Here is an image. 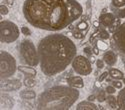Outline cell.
Masks as SVG:
<instances>
[{"mask_svg": "<svg viewBox=\"0 0 125 110\" xmlns=\"http://www.w3.org/2000/svg\"><path fill=\"white\" fill-rule=\"evenodd\" d=\"M76 109L77 110H96L98 109V107L95 103H93V101L85 100V101L79 102L76 106Z\"/></svg>", "mask_w": 125, "mask_h": 110, "instance_id": "5bb4252c", "label": "cell"}, {"mask_svg": "<svg viewBox=\"0 0 125 110\" xmlns=\"http://www.w3.org/2000/svg\"><path fill=\"white\" fill-rule=\"evenodd\" d=\"M117 104L119 109L125 110V87L121 88V90L117 95Z\"/></svg>", "mask_w": 125, "mask_h": 110, "instance_id": "9a60e30c", "label": "cell"}, {"mask_svg": "<svg viewBox=\"0 0 125 110\" xmlns=\"http://www.w3.org/2000/svg\"><path fill=\"white\" fill-rule=\"evenodd\" d=\"M0 12H1V15H7L9 13V10L4 4H1L0 5Z\"/></svg>", "mask_w": 125, "mask_h": 110, "instance_id": "f1b7e54d", "label": "cell"}, {"mask_svg": "<svg viewBox=\"0 0 125 110\" xmlns=\"http://www.w3.org/2000/svg\"><path fill=\"white\" fill-rule=\"evenodd\" d=\"M18 54L20 61L26 65L37 66L39 64L38 50L34 43L29 39H23L18 44Z\"/></svg>", "mask_w": 125, "mask_h": 110, "instance_id": "277c9868", "label": "cell"}, {"mask_svg": "<svg viewBox=\"0 0 125 110\" xmlns=\"http://www.w3.org/2000/svg\"><path fill=\"white\" fill-rule=\"evenodd\" d=\"M116 16L114 15V13H103L99 16V22L102 26L104 27H112L113 24L116 21Z\"/></svg>", "mask_w": 125, "mask_h": 110, "instance_id": "9c48e42d", "label": "cell"}, {"mask_svg": "<svg viewBox=\"0 0 125 110\" xmlns=\"http://www.w3.org/2000/svg\"><path fill=\"white\" fill-rule=\"evenodd\" d=\"M77 88L69 85H57L41 92L37 98V109L68 110L79 98Z\"/></svg>", "mask_w": 125, "mask_h": 110, "instance_id": "3957f363", "label": "cell"}, {"mask_svg": "<svg viewBox=\"0 0 125 110\" xmlns=\"http://www.w3.org/2000/svg\"><path fill=\"white\" fill-rule=\"evenodd\" d=\"M109 75L112 79H116V80H121L124 78V73L121 70L117 69V68H109L108 70Z\"/></svg>", "mask_w": 125, "mask_h": 110, "instance_id": "2e32d148", "label": "cell"}, {"mask_svg": "<svg viewBox=\"0 0 125 110\" xmlns=\"http://www.w3.org/2000/svg\"><path fill=\"white\" fill-rule=\"evenodd\" d=\"M20 30L18 26L10 20H2L0 22V40L2 43H12L19 38Z\"/></svg>", "mask_w": 125, "mask_h": 110, "instance_id": "8992f818", "label": "cell"}, {"mask_svg": "<svg viewBox=\"0 0 125 110\" xmlns=\"http://www.w3.org/2000/svg\"><path fill=\"white\" fill-rule=\"evenodd\" d=\"M84 33H83L82 31H80V30H77L76 29V31L73 32V37L76 38V39H82V38H84Z\"/></svg>", "mask_w": 125, "mask_h": 110, "instance_id": "4316f807", "label": "cell"}, {"mask_svg": "<svg viewBox=\"0 0 125 110\" xmlns=\"http://www.w3.org/2000/svg\"><path fill=\"white\" fill-rule=\"evenodd\" d=\"M23 84L26 87H34L36 85V81L34 80V77H26L23 80Z\"/></svg>", "mask_w": 125, "mask_h": 110, "instance_id": "44dd1931", "label": "cell"}, {"mask_svg": "<svg viewBox=\"0 0 125 110\" xmlns=\"http://www.w3.org/2000/svg\"><path fill=\"white\" fill-rule=\"evenodd\" d=\"M95 63H96V67H97L98 69L104 68V64H105V62H104L103 59H97L96 61H95Z\"/></svg>", "mask_w": 125, "mask_h": 110, "instance_id": "f546056e", "label": "cell"}, {"mask_svg": "<svg viewBox=\"0 0 125 110\" xmlns=\"http://www.w3.org/2000/svg\"><path fill=\"white\" fill-rule=\"evenodd\" d=\"M102 59L108 66H114L117 63V55L112 50H106L102 56Z\"/></svg>", "mask_w": 125, "mask_h": 110, "instance_id": "30bf717a", "label": "cell"}, {"mask_svg": "<svg viewBox=\"0 0 125 110\" xmlns=\"http://www.w3.org/2000/svg\"><path fill=\"white\" fill-rule=\"evenodd\" d=\"M99 24H100L99 20H98V21H94V22H93V25H94L95 27H99Z\"/></svg>", "mask_w": 125, "mask_h": 110, "instance_id": "e575fe53", "label": "cell"}, {"mask_svg": "<svg viewBox=\"0 0 125 110\" xmlns=\"http://www.w3.org/2000/svg\"><path fill=\"white\" fill-rule=\"evenodd\" d=\"M22 11L33 27L60 31L80 18L83 7L76 0H25Z\"/></svg>", "mask_w": 125, "mask_h": 110, "instance_id": "6da1fadb", "label": "cell"}, {"mask_svg": "<svg viewBox=\"0 0 125 110\" xmlns=\"http://www.w3.org/2000/svg\"><path fill=\"white\" fill-rule=\"evenodd\" d=\"M76 29H77V30H80V31H84V30H87V29H88V24H87V22L82 21V22L78 23Z\"/></svg>", "mask_w": 125, "mask_h": 110, "instance_id": "d4e9b609", "label": "cell"}, {"mask_svg": "<svg viewBox=\"0 0 125 110\" xmlns=\"http://www.w3.org/2000/svg\"><path fill=\"white\" fill-rule=\"evenodd\" d=\"M39 65L46 76H54L63 72L72 63L77 53V47L66 35L54 33L45 36L39 41Z\"/></svg>", "mask_w": 125, "mask_h": 110, "instance_id": "7a4b0ae2", "label": "cell"}, {"mask_svg": "<svg viewBox=\"0 0 125 110\" xmlns=\"http://www.w3.org/2000/svg\"><path fill=\"white\" fill-rule=\"evenodd\" d=\"M107 103L109 104L110 107H112L113 109H115V108H118V104H117V98L116 97H114L112 94L108 95L107 97Z\"/></svg>", "mask_w": 125, "mask_h": 110, "instance_id": "ffe728a7", "label": "cell"}, {"mask_svg": "<svg viewBox=\"0 0 125 110\" xmlns=\"http://www.w3.org/2000/svg\"><path fill=\"white\" fill-rule=\"evenodd\" d=\"M22 83L20 80L18 79H12V80H8L7 82H5V85H1V89L6 90V91H14V90H18L21 87Z\"/></svg>", "mask_w": 125, "mask_h": 110, "instance_id": "8fae6325", "label": "cell"}, {"mask_svg": "<svg viewBox=\"0 0 125 110\" xmlns=\"http://www.w3.org/2000/svg\"><path fill=\"white\" fill-rule=\"evenodd\" d=\"M106 90H103V89H99L98 91L96 92V100L98 102H104L105 100L107 99V97H106Z\"/></svg>", "mask_w": 125, "mask_h": 110, "instance_id": "d6986e66", "label": "cell"}, {"mask_svg": "<svg viewBox=\"0 0 125 110\" xmlns=\"http://www.w3.org/2000/svg\"><path fill=\"white\" fill-rule=\"evenodd\" d=\"M98 48L96 47V48H94V49H93V51H94V54H98Z\"/></svg>", "mask_w": 125, "mask_h": 110, "instance_id": "d590c367", "label": "cell"}, {"mask_svg": "<svg viewBox=\"0 0 125 110\" xmlns=\"http://www.w3.org/2000/svg\"><path fill=\"white\" fill-rule=\"evenodd\" d=\"M96 99V95H90L87 97V100H90V101H94Z\"/></svg>", "mask_w": 125, "mask_h": 110, "instance_id": "836d02e7", "label": "cell"}, {"mask_svg": "<svg viewBox=\"0 0 125 110\" xmlns=\"http://www.w3.org/2000/svg\"><path fill=\"white\" fill-rule=\"evenodd\" d=\"M116 87H114L113 85H108L107 87H106V92L108 93V94H113V93H115L116 92Z\"/></svg>", "mask_w": 125, "mask_h": 110, "instance_id": "83f0119b", "label": "cell"}, {"mask_svg": "<svg viewBox=\"0 0 125 110\" xmlns=\"http://www.w3.org/2000/svg\"><path fill=\"white\" fill-rule=\"evenodd\" d=\"M110 10L112 11V13H114V15H115L118 19L125 18V7L117 8V7H114L113 5L110 4Z\"/></svg>", "mask_w": 125, "mask_h": 110, "instance_id": "e0dca14e", "label": "cell"}, {"mask_svg": "<svg viewBox=\"0 0 125 110\" xmlns=\"http://www.w3.org/2000/svg\"><path fill=\"white\" fill-rule=\"evenodd\" d=\"M111 5L117 8L125 7V0H111Z\"/></svg>", "mask_w": 125, "mask_h": 110, "instance_id": "603a6c76", "label": "cell"}, {"mask_svg": "<svg viewBox=\"0 0 125 110\" xmlns=\"http://www.w3.org/2000/svg\"><path fill=\"white\" fill-rule=\"evenodd\" d=\"M113 41L118 51L125 54V21L113 32Z\"/></svg>", "mask_w": 125, "mask_h": 110, "instance_id": "ba28073f", "label": "cell"}, {"mask_svg": "<svg viewBox=\"0 0 125 110\" xmlns=\"http://www.w3.org/2000/svg\"><path fill=\"white\" fill-rule=\"evenodd\" d=\"M98 36H99V38L100 39H103V40H106V39H108L109 38V32L108 31H106L105 29H101L100 31L98 32Z\"/></svg>", "mask_w": 125, "mask_h": 110, "instance_id": "cb8c5ba5", "label": "cell"}, {"mask_svg": "<svg viewBox=\"0 0 125 110\" xmlns=\"http://www.w3.org/2000/svg\"><path fill=\"white\" fill-rule=\"evenodd\" d=\"M18 69L16 65L15 58L7 51H0V77L1 79H8L12 77L16 70Z\"/></svg>", "mask_w": 125, "mask_h": 110, "instance_id": "5b68a950", "label": "cell"}, {"mask_svg": "<svg viewBox=\"0 0 125 110\" xmlns=\"http://www.w3.org/2000/svg\"><path fill=\"white\" fill-rule=\"evenodd\" d=\"M18 71H20L24 75H26V77H35L37 75L36 69L34 68V66H30V65H27V66L20 65V66H18Z\"/></svg>", "mask_w": 125, "mask_h": 110, "instance_id": "4fadbf2b", "label": "cell"}, {"mask_svg": "<svg viewBox=\"0 0 125 110\" xmlns=\"http://www.w3.org/2000/svg\"><path fill=\"white\" fill-rule=\"evenodd\" d=\"M83 51H84V53L85 54H87V55H92V48L90 47V46H86V47H84L83 48Z\"/></svg>", "mask_w": 125, "mask_h": 110, "instance_id": "1f68e13d", "label": "cell"}, {"mask_svg": "<svg viewBox=\"0 0 125 110\" xmlns=\"http://www.w3.org/2000/svg\"><path fill=\"white\" fill-rule=\"evenodd\" d=\"M71 64L72 69L78 75L87 76L92 72V65L90 60L83 55H76Z\"/></svg>", "mask_w": 125, "mask_h": 110, "instance_id": "52a82bcc", "label": "cell"}, {"mask_svg": "<svg viewBox=\"0 0 125 110\" xmlns=\"http://www.w3.org/2000/svg\"><path fill=\"white\" fill-rule=\"evenodd\" d=\"M8 2H9L10 5H12L13 4V0H8Z\"/></svg>", "mask_w": 125, "mask_h": 110, "instance_id": "8d00e7d4", "label": "cell"}, {"mask_svg": "<svg viewBox=\"0 0 125 110\" xmlns=\"http://www.w3.org/2000/svg\"><path fill=\"white\" fill-rule=\"evenodd\" d=\"M20 30H21V33L23 35H25V36H30L31 34H32V31H31L27 26H22Z\"/></svg>", "mask_w": 125, "mask_h": 110, "instance_id": "484cf974", "label": "cell"}, {"mask_svg": "<svg viewBox=\"0 0 125 110\" xmlns=\"http://www.w3.org/2000/svg\"><path fill=\"white\" fill-rule=\"evenodd\" d=\"M122 80H123V83H124V84H125V77H124V78H123V79H122Z\"/></svg>", "mask_w": 125, "mask_h": 110, "instance_id": "74e56055", "label": "cell"}, {"mask_svg": "<svg viewBox=\"0 0 125 110\" xmlns=\"http://www.w3.org/2000/svg\"><path fill=\"white\" fill-rule=\"evenodd\" d=\"M96 47L100 50V51H106V50H108V45L103 41V39L98 40V41L96 42Z\"/></svg>", "mask_w": 125, "mask_h": 110, "instance_id": "7402d4cb", "label": "cell"}, {"mask_svg": "<svg viewBox=\"0 0 125 110\" xmlns=\"http://www.w3.org/2000/svg\"><path fill=\"white\" fill-rule=\"evenodd\" d=\"M108 74H109V72L108 71H105V72H103L101 75H100V77H99V82H103L104 80L106 79V77L108 76Z\"/></svg>", "mask_w": 125, "mask_h": 110, "instance_id": "d6a6232c", "label": "cell"}, {"mask_svg": "<svg viewBox=\"0 0 125 110\" xmlns=\"http://www.w3.org/2000/svg\"><path fill=\"white\" fill-rule=\"evenodd\" d=\"M66 82L69 86L73 87V88L80 89V88L84 87V81H83L82 77H80V76H71V77L67 78Z\"/></svg>", "mask_w": 125, "mask_h": 110, "instance_id": "7c38bea8", "label": "cell"}, {"mask_svg": "<svg viewBox=\"0 0 125 110\" xmlns=\"http://www.w3.org/2000/svg\"><path fill=\"white\" fill-rule=\"evenodd\" d=\"M20 97H21L22 99L31 100V99H34L36 97V93L31 89H25V90L20 91Z\"/></svg>", "mask_w": 125, "mask_h": 110, "instance_id": "ac0fdd59", "label": "cell"}, {"mask_svg": "<svg viewBox=\"0 0 125 110\" xmlns=\"http://www.w3.org/2000/svg\"><path fill=\"white\" fill-rule=\"evenodd\" d=\"M112 85H113L114 87H116L117 89H121L122 86H123V82H121L120 80H116V79H115V81L112 82Z\"/></svg>", "mask_w": 125, "mask_h": 110, "instance_id": "4dcf8cb0", "label": "cell"}]
</instances>
